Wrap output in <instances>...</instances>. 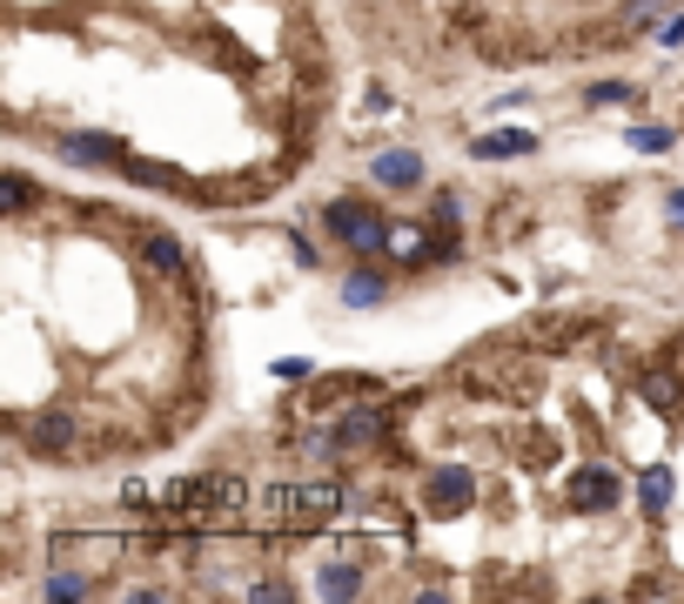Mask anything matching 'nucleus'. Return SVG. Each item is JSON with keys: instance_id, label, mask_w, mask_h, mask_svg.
Segmentation results:
<instances>
[{"instance_id": "f257e3e1", "label": "nucleus", "mask_w": 684, "mask_h": 604, "mask_svg": "<svg viewBox=\"0 0 684 604\" xmlns=\"http://www.w3.org/2000/svg\"><path fill=\"white\" fill-rule=\"evenodd\" d=\"M14 430H21V451H28V457H61V451L74 444V416H67V410H34V416L21 410Z\"/></svg>"}, {"instance_id": "f03ea898", "label": "nucleus", "mask_w": 684, "mask_h": 604, "mask_svg": "<svg viewBox=\"0 0 684 604\" xmlns=\"http://www.w3.org/2000/svg\"><path fill=\"white\" fill-rule=\"evenodd\" d=\"M322 229H329L335 242L363 248V255L383 242V229H376V209H370V202H356V195H350V202H329V209H322Z\"/></svg>"}, {"instance_id": "7ed1b4c3", "label": "nucleus", "mask_w": 684, "mask_h": 604, "mask_svg": "<svg viewBox=\"0 0 684 604\" xmlns=\"http://www.w3.org/2000/svg\"><path fill=\"white\" fill-rule=\"evenodd\" d=\"M342 396H383V383L376 377H322L309 396H296L309 416H322V410H342Z\"/></svg>"}, {"instance_id": "20e7f679", "label": "nucleus", "mask_w": 684, "mask_h": 604, "mask_svg": "<svg viewBox=\"0 0 684 604\" xmlns=\"http://www.w3.org/2000/svg\"><path fill=\"white\" fill-rule=\"evenodd\" d=\"M423 497H430V510H443V517H450V510H463V504L477 497V484H470V470H463V464H437V470H430V484H423Z\"/></svg>"}, {"instance_id": "39448f33", "label": "nucleus", "mask_w": 684, "mask_h": 604, "mask_svg": "<svg viewBox=\"0 0 684 604\" xmlns=\"http://www.w3.org/2000/svg\"><path fill=\"white\" fill-rule=\"evenodd\" d=\"M67 161H81V168H121L128 155H121V141H108V135H61L54 141Z\"/></svg>"}, {"instance_id": "423d86ee", "label": "nucleus", "mask_w": 684, "mask_h": 604, "mask_svg": "<svg viewBox=\"0 0 684 604\" xmlns=\"http://www.w3.org/2000/svg\"><path fill=\"white\" fill-rule=\"evenodd\" d=\"M335 430H342V451H363V444H376L383 430H389V410H376V403H356V410L342 416Z\"/></svg>"}, {"instance_id": "0eeeda50", "label": "nucleus", "mask_w": 684, "mask_h": 604, "mask_svg": "<svg viewBox=\"0 0 684 604\" xmlns=\"http://www.w3.org/2000/svg\"><path fill=\"white\" fill-rule=\"evenodd\" d=\"M570 497H577L584 510H611V504L624 497V484H618V470H584V477L570 484Z\"/></svg>"}, {"instance_id": "6e6552de", "label": "nucleus", "mask_w": 684, "mask_h": 604, "mask_svg": "<svg viewBox=\"0 0 684 604\" xmlns=\"http://www.w3.org/2000/svg\"><path fill=\"white\" fill-rule=\"evenodd\" d=\"M531 148H537V135H531V128H503V135H477V141H470V155H477V161H496V155H531Z\"/></svg>"}, {"instance_id": "1a4fd4ad", "label": "nucleus", "mask_w": 684, "mask_h": 604, "mask_svg": "<svg viewBox=\"0 0 684 604\" xmlns=\"http://www.w3.org/2000/svg\"><path fill=\"white\" fill-rule=\"evenodd\" d=\"M376 182L383 189H409V182H423V161L403 155V148H389V155H376Z\"/></svg>"}, {"instance_id": "9d476101", "label": "nucleus", "mask_w": 684, "mask_h": 604, "mask_svg": "<svg viewBox=\"0 0 684 604\" xmlns=\"http://www.w3.org/2000/svg\"><path fill=\"white\" fill-rule=\"evenodd\" d=\"M141 255H148V269L182 276V242H175V235H148V242H141Z\"/></svg>"}, {"instance_id": "9b49d317", "label": "nucleus", "mask_w": 684, "mask_h": 604, "mask_svg": "<svg viewBox=\"0 0 684 604\" xmlns=\"http://www.w3.org/2000/svg\"><path fill=\"white\" fill-rule=\"evenodd\" d=\"M316 591H322V597H356V591H363V571H356V564H329V571L316 577Z\"/></svg>"}, {"instance_id": "f8f14e48", "label": "nucleus", "mask_w": 684, "mask_h": 604, "mask_svg": "<svg viewBox=\"0 0 684 604\" xmlns=\"http://www.w3.org/2000/svg\"><path fill=\"white\" fill-rule=\"evenodd\" d=\"M638 390H644V396H651V403H658V410H671V416H677V410H684V396H677V383H671V377H664V370H651V377H638Z\"/></svg>"}, {"instance_id": "ddd939ff", "label": "nucleus", "mask_w": 684, "mask_h": 604, "mask_svg": "<svg viewBox=\"0 0 684 604\" xmlns=\"http://www.w3.org/2000/svg\"><path fill=\"white\" fill-rule=\"evenodd\" d=\"M376 296H383V276H370V269H363V276H350V303H356V309H370Z\"/></svg>"}, {"instance_id": "4468645a", "label": "nucleus", "mask_w": 684, "mask_h": 604, "mask_svg": "<svg viewBox=\"0 0 684 604\" xmlns=\"http://www.w3.org/2000/svg\"><path fill=\"white\" fill-rule=\"evenodd\" d=\"M95 584L88 577H74V571H61V577H47V597H88Z\"/></svg>"}, {"instance_id": "2eb2a0df", "label": "nucleus", "mask_w": 684, "mask_h": 604, "mask_svg": "<svg viewBox=\"0 0 684 604\" xmlns=\"http://www.w3.org/2000/svg\"><path fill=\"white\" fill-rule=\"evenodd\" d=\"M28 202H34V182H28L21 168H14V176H8V215H21Z\"/></svg>"}, {"instance_id": "dca6fc26", "label": "nucleus", "mask_w": 684, "mask_h": 604, "mask_svg": "<svg viewBox=\"0 0 684 604\" xmlns=\"http://www.w3.org/2000/svg\"><path fill=\"white\" fill-rule=\"evenodd\" d=\"M644 504H651V510L671 504V470H651V477H644Z\"/></svg>"}, {"instance_id": "f3484780", "label": "nucleus", "mask_w": 684, "mask_h": 604, "mask_svg": "<svg viewBox=\"0 0 684 604\" xmlns=\"http://www.w3.org/2000/svg\"><path fill=\"white\" fill-rule=\"evenodd\" d=\"M631 141H638L644 155H664V148H671V135H664V128H631Z\"/></svg>"}, {"instance_id": "a211bd4d", "label": "nucleus", "mask_w": 684, "mask_h": 604, "mask_svg": "<svg viewBox=\"0 0 684 604\" xmlns=\"http://www.w3.org/2000/svg\"><path fill=\"white\" fill-rule=\"evenodd\" d=\"M590 102H631V88H624V81H597Z\"/></svg>"}, {"instance_id": "6ab92c4d", "label": "nucleus", "mask_w": 684, "mask_h": 604, "mask_svg": "<svg viewBox=\"0 0 684 604\" xmlns=\"http://www.w3.org/2000/svg\"><path fill=\"white\" fill-rule=\"evenodd\" d=\"M671 215H677V222H684V189H677V195H671Z\"/></svg>"}]
</instances>
